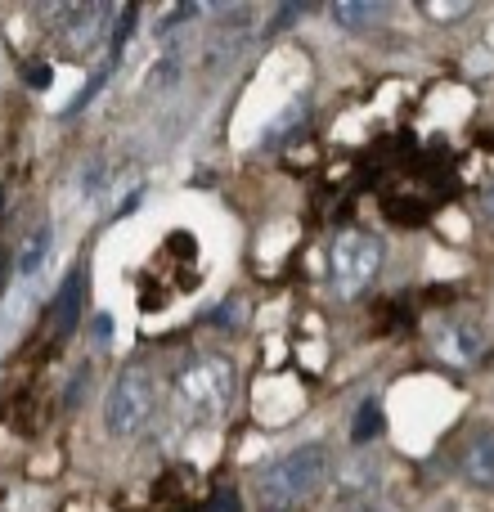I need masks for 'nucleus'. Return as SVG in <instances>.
Returning a JSON list of instances; mask_svg holds the SVG:
<instances>
[{
  "label": "nucleus",
  "mask_w": 494,
  "mask_h": 512,
  "mask_svg": "<svg viewBox=\"0 0 494 512\" xmlns=\"http://www.w3.org/2000/svg\"><path fill=\"white\" fill-rule=\"evenodd\" d=\"M171 391L194 423H221L234 405V391H239V369L221 351H198L176 369Z\"/></svg>",
  "instance_id": "obj_1"
},
{
  "label": "nucleus",
  "mask_w": 494,
  "mask_h": 512,
  "mask_svg": "<svg viewBox=\"0 0 494 512\" xmlns=\"http://www.w3.org/2000/svg\"><path fill=\"white\" fill-rule=\"evenodd\" d=\"M382 270V239L369 230H342L328 252V279L337 301H355Z\"/></svg>",
  "instance_id": "obj_4"
},
{
  "label": "nucleus",
  "mask_w": 494,
  "mask_h": 512,
  "mask_svg": "<svg viewBox=\"0 0 494 512\" xmlns=\"http://www.w3.org/2000/svg\"><path fill=\"white\" fill-rule=\"evenodd\" d=\"M162 409V391H158V378L140 364L117 373V382L108 387V400H104V423L113 436H140L153 427Z\"/></svg>",
  "instance_id": "obj_3"
},
{
  "label": "nucleus",
  "mask_w": 494,
  "mask_h": 512,
  "mask_svg": "<svg viewBox=\"0 0 494 512\" xmlns=\"http://www.w3.org/2000/svg\"><path fill=\"white\" fill-rule=\"evenodd\" d=\"M463 477L477 490H494V432H477L463 450Z\"/></svg>",
  "instance_id": "obj_7"
},
{
  "label": "nucleus",
  "mask_w": 494,
  "mask_h": 512,
  "mask_svg": "<svg viewBox=\"0 0 494 512\" xmlns=\"http://www.w3.org/2000/svg\"><path fill=\"white\" fill-rule=\"evenodd\" d=\"M378 432H382V405H378V396H369L360 405V414H355V423H351V441L355 445H369Z\"/></svg>",
  "instance_id": "obj_9"
},
{
  "label": "nucleus",
  "mask_w": 494,
  "mask_h": 512,
  "mask_svg": "<svg viewBox=\"0 0 494 512\" xmlns=\"http://www.w3.org/2000/svg\"><path fill=\"white\" fill-rule=\"evenodd\" d=\"M486 212L494 216V189H490V194H486Z\"/></svg>",
  "instance_id": "obj_14"
},
{
  "label": "nucleus",
  "mask_w": 494,
  "mask_h": 512,
  "mask_svg": "<svg viewBox=\"0 0 494 512\" xmlns=\"http://www.w3.org/2000/svg\"><path fill=\"white\" fill-rule=\"evenodd\" d=\"M436 355L454 369H472L486 355V333L472 319H450V324L436 328Z\"/></svg>",
  "instance_id": "obj_6"
},
{
  "label": "nucleus",
  "mask_w": 494,
  "mask_h": 512,
  "mask_svg": "<svg viewBox=\"0 0 494 512\" xmlns=\"http://www.w3.org/2000/svg\"><path fill=\"white\" fill-rule=\"evenodd\" d=\"M270 512H274V508H270Z\"/></svg>",
  "instance_id": "obj_17"
},
{
  "label": "nucleus",
  "mask_w": 494,
  "mask_h": 512,
  "mask_svg": "<svg viewBox=\"0 0 494 512\" xmlns=\"http://www.w3.org/2000/svg\"><path fill=\"white\" fill-rule=\"evenodd\" d=\"M113 315H108V310H99L95 319H90V337H95V351H108V346H113Z\"/></svg>",
  "instance_id": "obj_12"
},
{
  "label": "nucleus",
  "mask_w": 494,
  "mask_h": 512,
  "mask_svg": "<svg viewBox=\"0 0 494 512\" xmlns=\"http://www.w3.org/2000/svg\"><path fill=\"white\" fill-rule=\"evenodd\" d=\"M207 512H243L239 508V490H216V495L207 499Z\"/></svg>",
  "instance_id": "obj_13"
},
{
  "label": "nucleus",
  "mask_w": 494,
  "mask_h": 512,
  "mask_svg": "<svg viewBox=\"0 0 494 512\" xmlns=\"http://www.w3.org/2000/svg\"><path fill=\"white\" fill-rule=\"evenodd\" d=\"M50 230H36L32 239L23 243V256H18V274H36L45 265V256H50Z\"/></svg>",
  "instance_id": "obj_10"
},
{
  "label": "nucleus",
  "mask_w": 494,
  "mask_h": 512,
  "mask_svg": "<svg viewBox=\"0 0 494 512\" xmlns=\"http://www.w3.org/2000/svg\"><path fill=\"white\" fill-rule=\"evenodd\" d=\"M0 216H5V189H0Z\"/></svg>",
  "instance_id": "obj_16"
},
{
  "label": "nucleus",
  "mask_w": 494,
  "mask_h": 512,
  "mask_svg": "<svg viewBox=\"0 0 494 512\" xmlns=\"http://www.w3.org/2000/svg\"><path fill=\"white\" fill-rule=\"evenodd\" d=\"M333 490H337V504L342 508H355V512L373 508V499H378V490H382V463L373 459V454H351V459L337 468Z\"/></svg>",
  "instance_id": "obj_5"
},
{
  "label": "nucleus",
  "mask_w": 494,
  "mask_h": 512,
  "mask_svg": "<svg viewBox=\"0 0 494 512\" xmlns=\"http://www.w3.org/2000/svg\"><path fill=\"white\" fill-rule=\"evenodd\" d=\"M378 9L382 5H369V0H360V5H351V0H337L333 5V18L342 27H369L373 18H378Z\"/></svg>",
  "instance_id": "obj_11"
},
{
  "label": "nucleus",
  "mask_w": 494,
  "mask_h": 512,
  "mask_svg": "<svg viewBox=\"0 0 494 512\" xmlns=\"http://www.w3.org/2000/svg\"><path fill=\"white\" fill-rule=\"evenodd\" d=\"M324 481H328V445L301 441V445H292L288 454L265 463L261 477H256V490H261L265 504L279 512V508H292V504H301V499H310Z\"/></svg>",
  "instance_id": "obj_2"
},
{
  "label": "nucleus",
  "mask_w": 494,
  "mask_h": 512,
  "mask_svg": "<svg viewBox=\"0 0 494 512\" xmlns=\"http://www.w3.org/2000/svg\"><path fill=\"white\" fill-rule=\"evenodd\" d=\"M0 283H5V256H0Z\"/></svg>",
  "instance_id": "obj_15"
},
{
  "label": "nucleus",
  "mask_w": 494,
  "mask_h": 512,
  "mask_svg": "<svg viewBox=\"0 0 494 512\" xmlns=\"http://www.w3.org/2000/svg\"><path fill=\"white\" fill-rule=\"evenodd\" d=\"M81 270H72L68 279H63V288H59V297H54V333H72L77 328V315H81Z\"/></svg>",
  "instance_id": "obj_8"
}]
</instances>
